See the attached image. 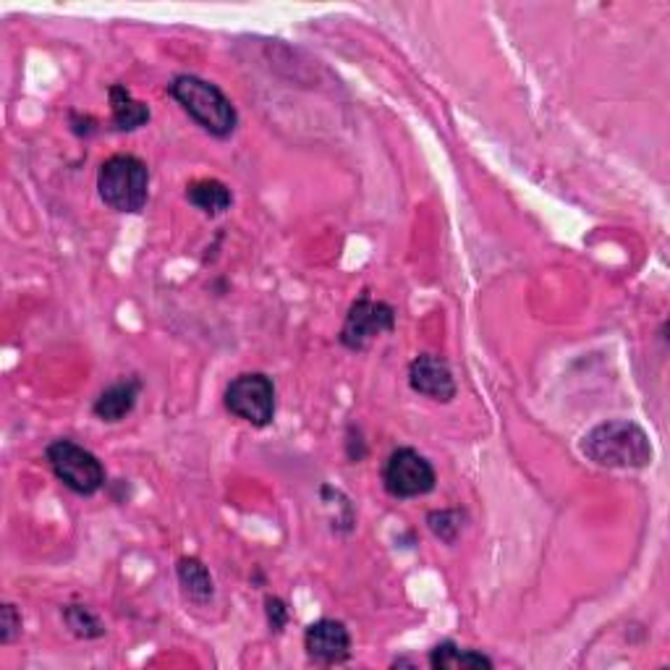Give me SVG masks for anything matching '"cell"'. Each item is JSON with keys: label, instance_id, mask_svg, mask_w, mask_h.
Listing matches in <instances>:
<instances>
[{"label": "cell", "instance_id": "cell-1", "mask_svg": "<svg viewBox=\"0 0 670 670\" xmlns=\"http://www.w3.org/2000/svg\"><path fill=\"white\" fill-rule=\"evenodd\" d=\"M582 450L597 467L608 469H645L652 461L650 437L637 422L629 419L603 422L589 429Z\"/></svg>", "mask_w": 670, "mask_h": 670}, {"label": "cell", "instance_id": "cell-2", "mask_svg": "<svg viewBox=\"0 0 670 670\" xmlns=\"http://www.w3.org/2000/svg\"><path fill=\"white\" fill-rule=\"evenodd\" d=\"M171 95L181 103V108L210 131L213 137H231L236 131L238 116L234 103L223 95L221 87L200 76L181 74L171 82Z\"/></svg>", "mask_w": 670, "mask_h": 670}, {"label": "cell", "instance_id": "cell-3", "mask_svg": "<svg viewBox=\"0 0 670 670\" xmlns=\"http://www.w3.org/2000/svg\"><path fill=\"white\" fill-rule=\"evenodd\" d=\"M100 200L116 213H139L150 196V171L134 155H113L97 173Z\"/></svg>", "mask_w": 670, "mask_h": 670}, {"label": "cell", "instance_id": "cell-4", "mask_svg": "<svg viewBox=\"0 0 670 670\" xmlns=\"http://www.w3.org/2000/svg\"><path fill=\"white\" fill-rule=\"evenodd\" d=\"M45 456L55 477L76 496H95L97 490H103L105 469L87 448L76 446L74 440H55L47 446Z\"/></svg>", "mask_w": 670, "mask_h": 670}, {"label": "cell", "instance_id": "cell-5", "mask_svg": "<svg viewBox=\"0 0 670 670\" xmlns=\"http://www.w3.org/2000/svg\"><path fill=\"white\" fill-rule=\"evenodd\" d=\"M225 408L252 427H267L275 417V385L263 372H246L225 387Z\"/></svg>", "mask_w": 670, "mask_h": 670}, {"label": "cell", "instance_id": "cell-6", "mask_svg": "<svg viewBox=\"0 0 670 670\" xmlns=\"http://www.w3.org/2000/svg\"><path fill=\"white\" fill-rule=\"evenodd\" d=\"M435 469L419 450L398 448L387 458L383 482L393 498H419L435 488Z\"/></svg>", "mask_w": 670, "mask_h": 670}, {"label": "cell", "instance_id": "cell-7", "mask_svg": "<svg viewBox=\"0 0 670 670\" xmlns=\"http://www.w3.org/2000/svg\"><path fill=\"white\" fill-rule=\"evenodd\" d=\"M393 328H396V309L385 305V301L362 296V299L351 305L349 315H345L341 343L351 351H364L375 338L391 333Z\"/></svg>", "mask_w": 670, "mask_h": 670}, {"label": "cell", "instance_id": "cell-8", "mask_svg": "<svg viewBox=\"0 0 670 670\" xmlns=\"http://www.w3.org/2000/svg\"><path fill=\"white\" fill-rule=\"evenodd\" d=\"M305 647H307L309 658L317 662H326V666L343 662V660H349V655H351L349 629H345L341 620L322 618L307 629Z\"/></svg>", "mask_w": 670, "mask_h": 670}, {"label": "cell", "instance_id": "cell-9", "mask_svg": "<svg viewBox=\"0 0 670 670\" xmlns=\"http://www.w3.org/2000/svg\"><path fill=\"white\" fill-rule=\"evenodd\" d=\"M408 385L422 396L448 404L456 396V380L450 366L440 357L425 354L408 364Z\"/></svg>", "mask_w": 670, "mask_h": 670}, {"label": "cell", "instance_id": "cell-10", "mask_svg": "<svg viewBox=\"0 0 670 670\" xmlns=\"http://www.w3.org/2000/svg\"><path fill=\"white\" fill-rule=\"evenodd\" d=\"M139 387H142L139 380H121V383L110 385L95 401V417H100L103 422H121L137 404Z\"/></svg>", "mask_w": 670, "mask_h": 670}, {"label": "cell", "instance_id": "cell-11", "mask_svg": "<svg viewBox=\"0 0 670 670\" xmlns=\"http://www.w3.org/2000/svg\"><path fill=\"white\" fill-rule=\"evenodd\" d=\"M108 95H110L113 126H116L118 131H134L150 121V108H147L145 103L134 100V95L124 87V84H113Z\"/></svg>", "mask_w": 670, "mask_h": 670}, {"label": "cell", "instance_id": "cell-12", "mask_svg": "<svg viewBox=\"0 0 670 670\" xmlns=\"http://www.w3.org/2000/svg\"><path fill=\"white\" fill-rule=\"evenodd\" d=\"M187 200L192 202L196 210H202L204 215H221L231 208V202H234V194H231V189L225 187L223 181L200 179V181L189 183Z\"/></svg>", "mask_w": 670, "mask_h": 670}, {"label": "cell", "instance_id": "cell-13", "mask_svg": "<svg viewBox=\"0 0 670 670\" xmlns=\"http://www.w3.org/2000/svg\"><path fill=\"white\" fill-rule=\"evenodd\" d=\"M176 574H179V584L183 589V595H187L192 603H210L215 595V584L213 576H210L208 566H204L202 561L196 559H181L179 568H176Z\"/></svg>", "mask_w": 670, "mask_h": 670}, {"label": "cell", "instance_id": "cell-14", "mask_svg": "<svg viewBox=\"0 0 670 670\" xmlns=\"http://www.w3.org/2000/svg\"><path fill=\"white\" fill-rule=\"evenodd\" d=\"M429 666L435 670H479L492 668V660L482 652L461 650L454 641H443V645H437L433 655H429Z\"/></svg>", "mask_w": 670, "mask_h": 670}, {"label": "cell", "instance_id": "cell-15", "mask_svg": "<svg viewBox=\"0 0 670 670\" xmlns=\"http://www.w3.org/2000/svg\"><path fill=\"white\" fill-rule=\"evenodd\" d=\"M63 620H66V626L72 629L74 637L79 639H97L105 634L103 620L89 608H84V605H68V608L63 610Z\"/></svg>", "mask_w": 670, "mask_h": 670}, {"label": "cell", "instance_id": "cell-16", "mask_svg": "<svg viewBox=\"0 0 670 670\" xmlns=\"http://www.w3.org/2000/svg\"><path fill=\"white\" fill-rule=\"evenodd\" d=\"M427 524L433 529L435 538H440L443 542H456L458 534L464 529V517L461 511H433L427 517Z\"/></svg>", "mask_w": 670, "mask_h": 670}, {"label": "cell", "instance_id": "cell-17", "mask_svg": "<svg viewBox=\"0 0 670 670\" xmlns=\"http://www.w3.org/2000/svg\"><path fill=\"white\" fill-rule=\"evenodd\" d=\"M19 634H21V616L13 605H3V610H0V641H3V645H11Z\"/></svg>", "mask_w": 670, "mask_h": 670}, {"label": "cell", "instance_id": "cell-18", "mask_svg": "<svg viewBox=\"0 0 670 670\" xmlns=\"http://www.w3.org/2000/svg\"><path fill=\"white\" fill-rule=\"evenodd\" d=\"M267 608V624H270L273 631H284V626L288 624V608L280 597H267L265 599Z\"/></svg>", "mask_w": 670, "mask_h": 670}]
</instances>
